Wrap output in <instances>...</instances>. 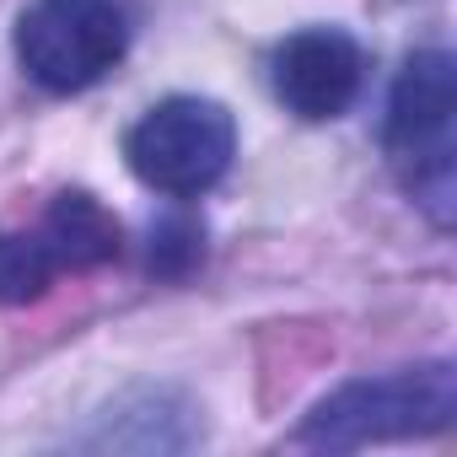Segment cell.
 Wrapping results in <instances>:
<instances>
[{"instance_id": "1", "label": "cell", "mask_w": 457, "mask_h": 457, "mask_svg": "<svg viewBox=\"0 0 457 457\" xmlns=\"http://www.w3.org/2000/svg\"><path fill=\"white\" fill-rule=\"evenodd\" d=\"M387 162L409 199L452 226L457 194V65L446 49H420L403 60L387 97Z\"/></svg>"}, {"instance_id": "2", "label": "cell", "mask_w": 457, "mask_h": 457, "mask_svg": "<svg viewBox=\"0 0 457 457\" xmlns=\"http://www.w3.org/2000/svg\"><path fill=\"white\" fill-rule=\"evenodd\" d=\"M457 414V371L452 361L403 366L387 377H355L334 387L296 430V446L323 452H355L377 441H414L441 436Z\"/></svg>"}, {"instance_id": "3", "label": "cell", "mask_w": 457, "mask_h": 457, "mask_svg": "<svg viewBox=\"0 0 457 457\" xmlns=\"http://www.w3.org/2000/svg\"><path fill=\"white\" fill-rule=\"evenodd\" d=\"M124 156L145 188L194 199L226 178L237 156V124L210 97H167L129 129Z\"/></svg>"}, {"instance_id": "4", "label": "cell", "mask_w": 457, "mask_h": 457, "mask_svg": "<svg viewBox=\"0 0 457 457\" xmlns=\"http://www.w3.org/2000/svg\"><path fill=\"white\" fill-rule=\"evenodd\" d=\"M129 49V22L113 0H33L17 22V60L44 92L97 87Z\"/></svg>"}, {"instance_id": "5", "label": "cell", "mask_w": 457, "mask_h": 457, "mask_svg": "<svg viewBox=\"0 0 457 457\" xmlns=\"http://www.w3.org/2000/svg\"><path fill=\"white\" fill-rule=\"evenodd\" d=\"M275 97L286 103V113L307 119V124H323V119H339L355 92H361V49L350 33L339 28H307V33H291L280 49H275Z\"/></svg>"}, {"instance_id": "6", "label": "cell", "mask_w": 457, "mask_h": 457, "mask_svg": "<svg viewBox=\"0 0 457 457\" xmlns=\"http://www.w3.org/2000/svg\"><path fill=\"white\" fill-rule=\"evenodd\" d=\"M33 232H38L44 248L54 253L60 275H65V270H103V264H113L119 248H124V232H119L113 210H108L97 194H87V188L54 194L49 210H44V220L33 226Z\"/></svg>"}, {"instance_id": "7", "label": "cell", "mask_w": 457, "mask_h": 457, "mask_svg": "<svg viewBox=\"0 0 457 457\" xmlns=\"http://www.w3.org/2000/svg\"><path fill=\"white\" fill-rule=\"evenodd\" d=\"M54 275H60V264H54V253L44 248L38 232H6L0 237V302L6 307L38 302L54 286Z\"/></svg>"}, {"instance_id": "8", "label": "cell", "mask_w": 457, "mask_h": 457, "mask_svg": "<svg viewBox=\"0 0 457 457\" xmlns=\"http://www.w3.org/2000/svg\"><path fill=\"white\" fill-rule=\"evenodd\" d=\"M199 253H204L199 226H188V220H167V226L151 232V270L156 275H183Z\"/></svg>"}]
</instances>
